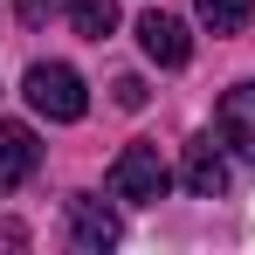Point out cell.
Instances as JSON below:
<instances>
[{
    "instance_id": "1",
    "label": "cell",
    "mask_w": 255,
    "mask_h": 255,
    "mask_svg": "<svg viewBox=\"0 0 255 255\" xmlns=\"http://www.w3.org/2000/svg\"><path fill=\"white\" fill-rule=\"evenodd\" d=\"M21 97L42 111L48 125H76L90 111V90H83V76H76L69 62H35V69L21 76Z\"/></svg>"
},
{
    "instance_id": "2",
    "label": "cell",
    "mask_w": 255,
    "mask_h": 255,
    "mask_svg": "<svg viewBox=\"0 0 255 255\" xmlns=\"http://www.w3.org/2000/svg\"><path fill=\"white\" fill-rule=\"evenodd\" d=\"M172 172L159 159V145H125L118 152V166H111V200H131V207H152V200H166Z\"/></svg>"
},
{
    "instance_id": "3",
    "label": "cell",
    "mask_w": 255,
    "mask_h": 255,
    "mask_svg": "<svg viewBox=\"0 0 255 255\" xmlns=\"http://www.w3.org/2000/svg\"><path fill=\"white\" fill-rule=\"evenodd\" d=\"M179 186H186L193 200H221V193H228V159H221L214 131L186 138V159H179Z\"/></svg>"
},
{
    "instance_id": "4",
    "label": "cell",
    "mask_w": 255,
    "mask_h": 255,
    "mask_svg": "<svg viewBox=\"0 0 255 255\" xmlns=\"http://www.w3.org/2000/svg\"><path fill=\"white\" fill-rule=\"evenodd\" d=\"M214 131H221V145H228L235 159H249V166H255V83H235L228 97H221Z\"/></svg>"
},
{
    "instance_id": "5",
    "label": "cell",
    "mask_w": 255,
    "mask_h": 255,
    "mask_svg": "<svg viewBox=\"0 0 255 255\" xmlns=\"http://www.w3.org/2000/svg\"><path fill=\"white\" fill-rule=\"evenodd\" d=\"M138 48H145L159 69H186L193 35H186V21H172V14H145V21H138Z\"/></svg>"
},
{
    "instance_id": "6",
    "label": "cell",
    "mask_w": 255,
    "mask_h": 255,
    "mask_svg": "<svg viewBox=\"0 0 255 255\" xmlns=\"http://www.w3.org/2000/svg\"><path fill=\"white\" fill-rule=\"evenodd\" d=\"M42 166V145H35V131L14 125V118H0V193H14L21 179H35Z\"/></svg>"
},
{
    "instance_id": "7",
    "label": "cell",
    "mask_w": 255,
    "mask_h": 255,
    "mask_svg": "<svg viewBox=\"0 0 255 255\" xmlns=\"http://www.w3.org/2000/svg\"><path fill=\"white\" fill-rule=\"evenodd\" d=\"M69 242L76 249H111L118 242V214L104 207V200H90V193H76L69 200Z\"/></svg>"
},
{
    "instance_id": "8",
    "label": "cell",
    "mask_w": 255,
    "mask_h": 255,
    "mask_svg": "<svg viewBox=\"0 0 255 255\" xmlns=\"http://www.w3.org/2000/svg\"><path fill=\"white\" fill-rule=\"evenodd\" d=\"M69 28H76L83 42H104V35L118 28V0H69Z\"/></svg>"
},
{
    "instance_id": "9",
    "label": "cell",
    "mask_w": 255,
    "mask_h": 255,
    "mask_svg": "<svg viewBox=\"0 0 255 255\" xmlns=\"http://www.w3.org/2000/svg\"><path fill=\"white\" fill-rule=\"evenodd\" d=\"M255 14V0H200V21H207L214 35H242Z\"/></svg>"
},
{
    "instance_id": "10",
    "label": "cell",
    "mask_w": 255,
    "mask_h": 255,
    "mask_svg": "<svg viewBox=\"0 0 255 255\" xmlns=\"http://www.w3.org/2000/svg\"><path fill=\"white\" fill-rule=\"evenodd\" d=\"M118 104L138 111V104H145V83H138V76H118Z\"/></svg>"
},
{
    "instance_id": "11",
    "label": "cell",
    "mask_w": 255,
    "mask_h": 255,
    "mask_svg": "<svg viewBox=\"0 0 255 255\" xmlns=\"http://www.w3.org/2000/svg\"><path fill=\"white\" fill-rule=\"evenodd\" d=\"M14 14H21V21L35 28V21H48V0H14Z\"/></svg>"
}]
</instances>
